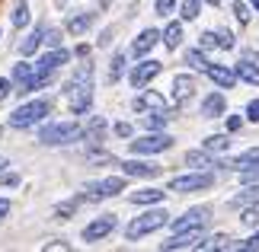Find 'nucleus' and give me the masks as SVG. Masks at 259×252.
<instances>
[{
    "label": "nucleus",
    "instance_id": "obj_1",
    "mask_svg": "<svg viewBox=\"0 0 259 252\" xmlns=\"http://www.w3.org/2000/svg\"><path fill=\"white\" fill-rule=\"evenodd\" d=\"M67 103H71V109L77 115L90 112V106H93V64H83L71 77V83H67Z\"/></svg>",
    "mask_w": 259,
    "mask_h": 252
},
{
    "label": "nucleus",
    "instance_id": "obj_2",
    "mask_svg": "<svg viewBox=\"0 0 259 252\" xmlns=\"http://www.w3.org/2000/svg\"><path fill=\"white\" fill-rule=\"evenodd\" d=\"M80 137H83V125H77V122H52L38 131V140L45 147H64V144H74Z\"/></svg>",
    "mask_w": 259,
    "mask_h": 252
},
{
    "label": "nucleus",
    "instance_id": "obj_3",
    "mask_svg": "<svg viewBox=\"0 0 259 252\" xmlns=\"http://www.w3.org/2000/svg\"><path fill=\"white\" fill-rule=\"evenodd\" d=\"M170 224V214H166L163 208H154V211H147V214H141L138 220H132V224L125 227V236L128 239H141L147 233H154V230H160Z\"/></svg>",
    "mask_w": 259,
    "mask_h": 252
},
{
    "label": "nucleus",
    "instance_id": "obj_4",
    "mask_svg": "<svg viewBox=\"0 0 259 252\" xmlns=\"http://www.w3.org/2000/svg\"><path fill=\"white\" fill-rule=\"evenodd\" d=\"M52 112V106H48V99H32V103L19 106L13 115H10V128H32L38 125L42 118Z\"/></svg>",
    "mask_w": 259,
    "mask_h": 252
},
{
    "label": "nucleus",
    "instance_id": "obj_5",
    "mask_svg": "<svg viewBox=\"0 0 259 252\" xmlns=\"http://www.w3.org/2000/svg\"><path fill=\"white\" fill-rule=\"evenodd\" d=\"M173 147V137L170 134H144V137H135L132 140V154L135 157H147V154H163V150Z\"/></svg>",
    "mask_w": 259,
    "mask_h": 252
},
{
    "label": "nucleus",
    "instance_id": "obj_6",
    "mask_svg": "<svg viewBox=\"0 0 259 252\" xmlns=\"http://www.w3.org/2000/svg\"><path fill=\"white\" fill-rule=\"evenodd\" d=\"M122 188H125V179H122V176H112V179H103V182L83 185V195H80V198H87V201H103V198L118 195Z\"/></svg>",
    "mask_w": 259,
    "mask_h": 252
},
{
    "label": "nucleus",
    "instance_id": "obj_7",
    "mask_svg": "<svg viewBox=\"0 0 259 252\" xmlns=\"http://www.w3.org/2000/svg\"><path fill=\"white\" fill-rule=\"evenodd\" d=\"M214 185V176L211 173H186V176H176L170 179V191H202V188H211Z\"/></svg>",
    "mask_w": 259,
    "mask_h": 252
},
{
    "label": "nucleus",
    "instance_id": "obj_8",
    "mask_svg": "<svg viewBox=\"0 0 259 252\" xmlns=\"http://www.w3.org/2000/svg\"><path fill=\"white\" fill-rule=\"evenodd\" d=\"M67 58H71V55H67L64 48H52L48 55H42V58H38V61L32 64V67H35V74H32V77H52L61 64H67Z\"/></svg>",
    "mask_w": 259,
    "mask_h": 252
},
{
    "label": "nucleus",
    "instance_id": "obj_9",
    "mask_svg": "<svg viewBox=\"0 0 259 252\" xmlns=\"http://www.w3.org/2000/svg\"><path fill=\"white\" fill-rule=\"evenodd\" d=\"M202 227H192V230H179V233L173 236V239H166L163 243V249L166 252H176V249H198L202 246Z\"/></svg>",
    "mask_w": 259,
    "mask_h": 252
},
{
    "label": "nucleus",
    "instance_id": "obj_10",
    "mask_svg": "<svg viewBox=\"0 0 259 252\" xmlns=\"http://www.w3.org/2000/svg\"><path fill=\"white\" fill-rule=\"evenodd\" d=\"M160 70H163V64H160V61H141V64H135V67H132L128 80H132V86H135V89H144V86L151 83L157 74H160Z\"/></svg>",
    "mask_w": 259,
    "mask_h": 252
},
{
    "label": "nucleus",
    "instance_id": "obj_11",
    "mask_svg": "<svg viewBox=\"0 0 259 252\" xmlns=\"http://www.w3.org/2000/svg\"><path fill=\"white\" fill-rule=\"evenodd\" d=\"M112 230H115V217L112 214H103V217H96L93 224L83 227V239H87V243H99V239H106Z\"/></svg>",
    "mask_w": 259,
    "mask_h": 252
},
{
    "label": "nucleus",
    "instance_id": "obj_12",
    "mask_svg": "<svg viewBox=\"0 0 259 252\" xmlns=\"http://www.w3.org/2000/svg\"><path fill=\"white\" fill-rule=\"evenodd\" d=\"M122 166V173L125 176H135V179H154V176H160V166H154V163H144V160H125V163H118Z\"/></svg>",
    "mask_w": 259,
    "mask_h": 252
},
{
    "label": "nucleus",
    "instance_id": "obj_13",
    "mask_svg": "<svg viewBox=\"0 0 259 252\" xmlns=\"http://www.w3.org/2000/svg\"><path fill=\"white\" fill-rule=\"evenodd\" d=\"M135 109L138 112H166V99L157 93V89H144V93L135 99Z\"/></svg>",
    "mask_w": 259,
    "mask_h": 252
},
{
    "label": "nucleus",
    "instance_id": "obj_14",
    "mask_svg": "<svg viewBox=\"0 0 259 252\" xmlns=\"http://www.w3.org/2000/svg\"><path fill=\"white\" fill-rule=\"evenodd\" d=\"M208 220V208H189L179 220H173V230L179 233V230H192V227H202Z\"/></svg>",
    "mask_w": 259,
    "mask_h": 252
},
{
    "label": "nucleus",
    "instance_id": "obj_15",
    "mask_svg": "<svg viewBox=\"0 0 259 252\" xmlns=\"http://www.w3.org/2000/svg\"><path fill=\"white\" fill-rule=\"evenodd\" d=\"M157 42H160V32H157V29H144V32L132 42V55L135 58H144L151 48H157Z\"/></svg>",
    "mask_w": 259,
    "mask_h": 252
},
{
    "label": "nucleus",
    "instance_id": "obj_16",
    "mask_svg": "<svg viewBox=\"0 0 259 252\" xmlns=\"http://www.w3.org/2000/svg\"><path fill=\"white\" fill-rule=\"evenodd\" d=\"M224 112H227V99H224V93L205 96V103H202V115H205V118H221Z\"/></svg>",
    "mask_w": 259,
    "mask_h": 252
},
{
    "label": "nucleus",
    "instance_id": "obj_17",
    "mask_svg": "<svg viewBox=\"0 0 259 252\" xmlns=\"http://www.w3.org/2000/svg\"><path fill=\"white\" fill-rule=\"evenodd\" d=\"M205 74L211 77V83L218 89H234V83H237V74H234L231 67H208Z\"/></svg>",
    "mask_w": 259,
    "mask_h": 252
},
{
    "label": "nucleus",
    "instance_id": "obj_18",
    "mask_svg": "<svg viewBox=\"0 0 259 252\" xmlns=\"http://www.w3.org/2000/svg\"><path fill=\"white\" fill-rule=\"evenodd\" d=\"M192 93H195V77L192 74H176L173 77V96L183 103V99H189Z\"/></svg>",
    "mask_w": 259,
    "mask_h": 252
},
{
    "label": "nucleus",
    "instance_id": "obj_19",
    "mask_svg": "<svg viewBox=\"0 0 259 252\" xmlns=\"http://www.w3.org/2000/svg\"><path fill=\"white\" fill-rule=\"evenodd\" d=\"M234 74H237V80H246V83L259 86V64H253V61H240V64L234 67Z\"/></svg>",
    "mask_w": 259,
    "mask_h": 252
},
{
    "label": "nucleus",
    "instance_id": "obj_20",
    "mask_svg": "<svg viewBox=\"0 0 259 252\" xmlns=\"http://www.w3.org/2000/svg\"><path fill=\"white\" fill-rule=\"evenodd\" d=\"M42 42H45V29H42V26H35V32H29L23 42H19V55H32Z\"/></svg>",
    "mask_w": 259,
    "mask_h": 252
},
{
    "label": "nucleus",
    "instance_id": "obj_21",
    "mask_svg": "<svg viewBox=\"0 0 259 252\" xmlns=\"http://www.w3.org/2000/svg\"><path fill=\"white\" fill-rule=\"evenodd\" d=\"M90 26H93V13H77V16L67 19V32L71 35H83Z\"/></svg>",
    "mask_w": 259,
    "mask_h": 252
},
{
    "label": "nucleus",
    "instance_id": "obj_22",
    "mask_svg": "<svg viewBox=\"0 0 259 252\" xmlns=\"http://www.w3.org/2000/svg\"><path fill=\"white\" fill-rule=\"evenodd\" d=\"M163 201V191L160 188H141L132 195V205H160Z\"/></svg>",
    "mask_w": 259,
    "mask_h": 252
},
{
    "label": "nucleus",
    "instance_id": "obj_23",
    "mask_svg": "<svg viewBox=\"0 0 259 252\" xmlns=\"http://www.w3.org/2000/svg\"><path fill=\"white\" fill-rule=\"evenodd\" d=\"M198 249H237V239H231L227 233H218V236H205Z\"/></svg>",
    "mask_w": 259,
    "mask_h": 252
},
{
    "label": "nucleus",
    "instance_id": "obj_24",
    "mask_svg": "<svg viewBox=\"0 0 259 252\" xmlns=\"http://www.w3.org/2000/svg\"><path fill=\"white\" fill-rule=\"evenodd\" d=\"M160 38L166 42V48H179V45H183V26H179V23H170V26L163 29Z\"/></svg>",
    "mask_w": 259,
    "mask_h": 252
},
{
    "label": "nucleus",
    "instance_id": "obj_25",
    "mask_svg": "<svg viewBox=\"0 0 259 252\" xmlns=\"http://www.w3.org/2000/svg\"><path fill=\"white\" fill-rule=\"evenodd\" d=\"M227 147H231V137H227V134H211V137H205V150H208V154H224Z\"/></svg>",
    "mask_w": 259,
    "mask_h": 252
},
{
    "label": "nucleus",
    "instance_id": "obj_26",
    "mask_svg": "<svg viewBox=\"0 0 259 252\" xmlns=\"http://www.w3.org/2000/svg\"><path fill=\"white\" fill-rule=\"evenodd\" d=\"M166 118H170L166 112H144V115H141V125H144L147 131H160V128L166 125Z\"/></svg>",
    "mask_w": 259,
    "mask_h": 252
},
{
    "label": "nucleus",
    "instance_id": "obj_27",
    "mask_svg": "<svg viewBox=\"0 0 259 252\" xmlns=\"http://www.w3.org/2000/svg\"><path fill=\"white\" fill-rule=\"evenodd\" d=\"M32 74H35V67L32 64H26V61H19L16 67H13V74H10V80H13L16 86H23L26 80H32Z\"/></svg>",
    "mask_w": 259,
    "mask_h": 252
},
{
    "label": "nucleus",
    "instance_id": "obj_28",
    "mask_svg": "<svg viewBox=\"0 0 259 252\" xmlns=\"http://www.w3.org/2000/svg\"><path fill=\"white\" fill-rule=\"evenodd\" d=\"M186 163L189 166H214V160H211L208 150H189V154H186Z\"/></svg>",
    "mask_w": 259,
    "mask_h": 252
},
{
    "label": "nucleus",
    "instance_id": "obj_29",
    "mask_svg": "<svg viewBox=\"0 0 259 252\" xmlns=\"http://www.w3.org/2000/svg\"><path fill=\"white\" fill-rule=\"evenodd\" d=\"M83 134H87V137H93V140H99V137L106 134V118H99V115H96V118H90V125L83 128Z\"/></svg>",
    "mask_w": 259,
    "mask_h": 252
},
{
    "label": "nucleus",
    "instance_id": "obj_30",
    "mask_svg": "<svg viewBox=\"0 0 259 252\" xmlns=\"http://www.w3.org/2000/svg\"><path fill=\"white\" fill-rule=\"evenodd\" d=\"M122 70H125V55H112V61H109V80H122Z\"/></svg>",
    "mask_w": 259,
    "mask_h": 252
},
{
    "label": "nucleus",
    "instance_id": "obj_31",
    "mask_svg": "<svg viewBox=\"0 0 259 252\" xmlns=\"http://www.w3.org/2000/svg\"><path fill=\"white\" fill-rule=\"evenodd\" d=\"M186 64L192 67V70H202V74L208 70V61H205V55H202V52H195V48H192V52L186 55Z\"/></svg>",
    "mask_w": 259,
    "mask_h": 252
},
{
    "label": "nucleus",
    "instance_id": "obj_32",
    "mask_svg": "<svg viewBox=\"0 0 259 252\" xmlns=\"http://www.w3.org/2000/svg\"><path fill=\"white\" fill-rule=\"evenodd\" d=\"M13 26L16 29H26L29 26V7L26 4H16V10H13Z\"/></svg>",
    "mask_w": 259,
    "mask_h": 252
},
{
    "label": "nucleus",
    "instance_id": "obj_33",
    "mask_svg": "<svg viewBox=\"0 0 259 252\" xmlns=\"http://www.w3.org/2000/svg\"><path fill=\"white\" fill-rule=\"evenodd\" d=\"M179 16H183V19H195V16H198V0H183Z\"/></svg>",
    "mask_w": 259,
    "mask_h": 252
},
{
    "label": "nucleus",
    "instance_id": "obj_34",
    "mask_svg": "<svg viewBox=\"0 0 259 252\" xmlns=\"http://www.w3.org/2000/svg\"><path fill=\"white\" fill-rule=\"evenodd\" d=\"M214 38H218V48H234V35H231V29H218Z\"/></svg>",
    "mask_w": 259,
    "mask_h": 252
},
{
    "label": "nucleus",
    "instance_id": "obj_35",
    "mask_svg": "<svg viewBox=\"0 0 259 252\" xmlns=\"http://www.w3.org/2000/svg\"><path fill=\"white\" fill-rule=\"evenodd\" d=\"M243 224H246V227H256V224H259V201H256L253 208L243 211Z\"/></svg>",
    "mask_w": 259,
    "mask_h": 252
},
{
    "label": "nucleus",
    "instance_id": "obj_36",
    "mask_svg": "<svg viewBox=\"0 0 259 252\" xmlns=\"http://www.w3.org/2000/svg\"><path fill=\"white\" fill-rule=\"evenodd\" d=\"M234 16L240 19V23H250V10H246L243 0H234Z\"/></svg>",
    "mask_w": 259,
    "mask_h": 252
},
{
    "label": "nucleus",
    "instance_id": "obj_37",
    "mask_svg": "<svg viewBox=\"0 0 259 252\" xmlns=\"http://www.w3.org/2000/svg\"><path fill=\"white\" fill-rule=\"evenodd\" d=\"M246 118H250V122H259V99H250V103H246Z\"/></svg>",
    "mask_w": 259,
    "mask_h": 252
},
{
    "label": "nucleus",
    "instance_id": "obj_38",
    "mask_svg": "<svg viewBox=\"0 0 259 252\" xmlns=\"http://www.w3.org/2000/svg\"><path fill=\"white\" fill-rule=\"evenodd\" d=\"M157 13H160V16H166V13H173V7H176V0H157Z\"/></svg>",
    "mask_w": 259,
    "mask_h": 252
},
{
    "label": "nucleus",
    "instance_id": "obj_39",
    "mask_svg": "<svg viewBox=\"0 0 259 252\" xmlns=\"http://www.w3.org/2000/svg\"><path fill=\"white\" fill-rule=\"evenodd\" d=\"M10 93H13V80H10V77H0V99H7Z\"/></svg>",
    "mask_w": 259,
    "mask_h": 252
},
{
    "label": "nucleus",
    "instance_id": "obj_40",
    "mask_svg": "<svg viewBox=\"0 0 259 252\" xmlns=\"http://www.w3.org/2000/svg\"><path fill=\"white\" fill-rule=\"evenodd\" d=\"M237 249H259V230L250 236V239H243V243H237Z\"/></svg>",
    "mask_w": 259,
    "mask_h": 252
},
{
    "label": "nucleus",
    "instance_id": "obj_41",
    "mask_svg": "<svg viewBox=\"0 0 259 252\" xmlns=\"http://www.w3.org/2000/svg\"><path fill=\"white\" fill-rule=\"evenodd\" d=\"M115 134L118 137H132V125H128V122H118L115 125Z\"/></svg>",
    "mask_w": 259,
    "mask_h": 252
},
{
    "label": "nucleus",
    "instance_id": "obj_42",
    "mask_svg": "<svg viewBox=\"0 0 259 252\" xmlns=\"http://www.w3.org/2000/svg\"><path fill=\"white\" fill-rule=\"evenodd\" d=\"M0 182H4L7 188H10V185H19V176H16V173H4V176H0Z\"/></svg>",
    "mask_w": 259,
    "mask_h": 252
},
{
    "label": "nucleus",
    "instance_id": "obj_43",
    "mask_svg": "<svg viewBox=\"0 0 259 252\" xmlns=\"http://www.w3.org/2000/svg\"><path fill=\"white\" fill-rule=\"evenodd\" d=\"M240 125H243L240 115H231V118H227V131H240Z\"/></svg>",
    "mask_w": 259,
    "mask_h": 252
},
{
    "label": "nucleus",
    "instance_id": "obj_44",
    "mask_svg": "<svg viewBox=\"0 0 259 252\" xmlns=\"http://www.w3.org/2000/svg\"><path fill=\"white\" fill-rule=\"evenodd\" d=\"M7 217H10V201H7V198H0V224H4Z\"/></svg>",
    "mask_w": 259,
    "mask_h": 252
},
{
    "label": "nucleus",
    "instance_id": "obj_45",
    "mask_svg": "<svg viewBox=\"0 0 259 252\" xmlns=\"http://www.w3.org/2000/svg\"><path fill=\"white\" fill-rule=\"evenodd\" d=\"M243 160H259V150H246V154L237 157V163H243Z\"/></svg>",
    "mask_w": 259,
    "mask_h": 252
},
{
    "label": "nucleus",
    "instance_id": "obj_46",
    "mask_svg": "<svg viewBox=\"0 0 259 252\" xmlns=\"http://www.w3.org/2000/svg\"><path fill=\"white\" fill-rule=\"evenodd\" d=\"M202 45H205V48H211V45H218V38H214V32H205V35H202Z\"/></svg>",
    "mask_w": 259,
    "mask_h": 252
},
{
    "label": "nucleus",
    "instance_id": "obj_47",
    "mask_svg": "<svg viewBox=\"0 0 259 252\" xmlns=\"http://www.w3.org/2000/svg\"><path fill=\"white\" fill-rule=\"evenodd\" d=\"M58 249H71V246H67V243H48L45 246V252H58Z\"/></svg>",
    "mask_w": 259,
    "mask_h": 252
},
{
    "label": "nucleus",
    "instance_id": "obj_48",
    "mask_svg": "<svg viewBox=\"0 0 259 252\" xmlns=\"http://www.w3.org/2000/svg\"><path fill=\"white\" fill-rule=\"evenodd\" d=\"M7 166H10V160H7V157H0V173H4Z\"/></svg>",
    "mask_w": 259,
    "mask_h": 252
},
{
    "label": "nucleus",
    "instance_id": "obj_49",
    "mask_svg": "<svg viewBox=\"0 0 259 252\" xmlns=\"http://www.w3.org/2000/svg\"><path fill=\"white\" fill-rule=\"evenodd\" d=\"M250 4H253V10H259V0H250Z\"/></svg>",
    "mask_w": 259,
    "mask_h": 252
},
{
    "label": "nucleus",
    "instance_id": "obj_50",
    "mask_svg": "<svg viewBox=\"0 0 259 252\" xmlns=\"http://www.w3.org/2000/svg\"><path fill=\"white\" fill-rule=\"evenodd\" d=\"M208 4H211V7H218V4H221V0H208Z\"/></svg>",
    "mask_w": 259,
    "mask_h": 252
}]
</instances>
